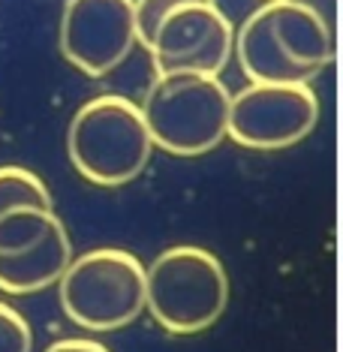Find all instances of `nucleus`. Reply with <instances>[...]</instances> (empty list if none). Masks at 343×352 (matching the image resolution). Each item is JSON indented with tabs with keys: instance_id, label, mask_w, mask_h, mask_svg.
<instances>
[{
	"instance_id": "1",
	"label": "nucleus",
	"mask_w": 343,
	"mask_h": 352,
	"mask_svg": "<svg viewBox=\"0 0 343 352\" xmlns=\"http://www.w3.org/2000/svg\"><path fill=\"white\" fill-rule=\"evenodd\" d=\"M151 133L135 102L118 94L87 100L67 130L69 163L97 187H124L151 163Z\"/></svg>"
},
{
	"instance_id": "9",
	"label": "nucleus",
	"mask_w": 343,
	"mask_h": 352,
	"mask_svg": "<svg viewBox=\"0 0 343 352\" xmlns=\"http://www.w3.org/2000/svg\"><path fill=\"white\" fill-rule=\"evenodd\" d=\"M69 259H73V241L67 235V226L58 223L27 250L0 253V292L30 295L49 289L67 271Z\"/></svg>"
},
{
	"instance_id": "12",
	"label": "nucleus",
	"mask_w": 343,
	"mask_h": 352,
	"mask_svg": "<svg viewBox=\"0 0 343 352\" xmlns=\"http://www.w3.org/2000/svg\"><path fill=\"white\" fill-rule=\"evenodd\" d=\"M12 208H45L54 211V199L45 181L21 166H0V214Z\"/></svg>"
},
{
	"instance_id": "11",
	"label": "nucleus",
	"mask_w": 343,
	"mask_h": 352,
	"mask_svg": "<svg viewBox=\"0 0 343 352\" xmlns=\"http://www.w3.org/2000/svg\"><path fill=\"white\" fill-rule=\"evenodd\" d=\"M60 217L45 208H12L0 214V253H21L49 235Z\"/></svg>"
},
{
	"instance_id": "6",
	"label": "nucleus",
	"mask_w": 343,
	"mask_h": 352,
	"mask_svg": "<svg viewBox=\"0 0 343 352\" xmlns=\"http://www.w3.org/2000/svg\"><path fill=\"white\" fill-rule=\"evenodd\" d=\"M235 28L217 0L181 3L166 15L148 43L151 60L159 73H208L220 69L232 58Z\"/></svg>"
},
{
	"instance_id": "5",
	"label": "nucleus",
	"mask_w": 343,
	"mask_h": 352,
	"mask_svg": "<svg viewBox=\"0 0 343 352\" xmlns=\"http://www.w3.org/2000/svg\"><path fill=\"white\" fill-rule=\"evenodd\" d=\"M319 100L310 85L250 82L229 100L226 139L253 151L292 148L313 133Z\"/></svg>"
},
{
	"instance_id": "3",
	"label": "nucleus",
	"mask_w": 343,
	"mask_h": 352,
	"mask_svg": "<svg viewBox=\"0 0 343 352\" xmlns=\"http://www.w3.org/2000/svg\"><path fill=\"white\" fill-rule=\"evenodd\" d=\"M229 274L205 247H169L145 268V310L169 334H199L223 316Z\"/></svg>"
},
{
	"instance_id": "8",
	"label": "nucleus",
	"mask_w": 343,
	"mask_h": 352,
	"mask_svg": "<svg viewBox=\"0 0 343 352\" xmlns=\"http://www.w3.org/2000/svg\"><path fill=\"white\" fill-rule=\"evenodd\" d=\"M274 34L277 45L295 67L310 76H319L338 58V30L329 28L316 12L295 0H265L259 6Z\"/></svg>"
},
{
	"instance_id": "7",
	"label": "nucleus",
	"mask_w": 343,
	"mask_h": 352,
	"mask_svg": "<svg viewBox=\"0 0 343 352\" xmlns=\"http://www.w3.org/2000/svg\"><path fill=\"white\" fill-rule=\"evenodd\" d=\"M58 39L76 69L91 78L109 76L139 43L133 0H67Z\"/></svg>"
},
{
	"instance_id": "13",
	"label": "nucleus",
	"mask_w": 343,
	"mask_h": 352,
	"mask_svg": "<svg viewBox=\"0 0 343 352\" xmlns=\"http://www.w3.org/2000/svg\"><path fill=\"white\" fill-rule=\"evenodd\" d=\"M0 352H34V331L27 319L0 301Z\"/></svg>"
},
{
	"instance_id": "10",
	"label": "nucleus",
	"mask_w": 343,
	"mask_h": 352,
	"mask_svg": "<svg viewBox=\"0 0 343 352\" xmlns=\"http://www.w3.org/2000/svg\"><path fill=\"white\" fill-rule=\"evenodd\" d=\"M232 52L238 54L247 82H265V85H310L313 76L286 58L271 34L265 12L256 10L250 19L238 28Z\"/></svg>"
},
{
	"instance_id": "14",
	"label": "nucleus",
	"mask_w": 343,
	"mask_h": 352,
	"mask_svg": "<svg viewBox=\"0 0 343 352\" xmlns=\"http://www.w3.org/2000/svg\"><path fill=\"white\" fill-rule=\"evenodd\" d=\"M193 3V0H133V15H135V36L148 49V43L154 39V30L159 21L169 15L175 6Z\"/></svg>"
},
{
	"instance_id": "15",
	"label": "nucleus",
	"mask_w": 343,
	"mask_h": 352,
	"mask_svg": "<svg viewBox=\"0 0 343 352\" xmlns=\"http://www.w3.org/2000/svg\"><path fill=\"white\" fill-rule=\"evenodd\" d=\"M295 3L307 6V10L316 12L329 28L338 30V0H295Z\"/></svg>"
},
{
	"instance_id": "4",
	"label": "nucleus",
	"mask_w": 343,
	"mask_h": 352,
	"mask_svg": "<svg viewBox=\"0 0 343 352\" xmlns=\"http://www.w3.org/2000/svg\"><path fill=\"white\" fill-rule=\"evenodd\" d=\"M60 307L78 328L118 331L145 310V265L118 247H100L69 259L58 280Z\"/></svg>"
},
{
	"instance_id": "16",
	"label": "nucleus",
	"mask_w": 343,
	"mask_h": 352,
	"mask_svg": "<svg viewBox=\"0 0 343 352\" xmlns=\"http://www.w3.org/2000/svg\"><path fill=\"white\" fill-rule=\"evenodd\" d=\"M45 352H109L102 343L97 340H85V338H67V340H58L52 343Z\"/></svg>"
},
{
	"instance_id": "2",
	"label": "nucleus",
	"mask_w": 343,
	"mask_h": 352,
	"mask_svg": "<svg viewBox=\"0 0 343 352\" xmlns=\"http://www.w3.org/2000/svg\"><path fill=\"white\" fill-rule=\"evenodd\" d=\"M229 87L208 73H159L142 100L154 148L175 157L208 154L226 139Z\"/></svg>"
}]
</instances>
